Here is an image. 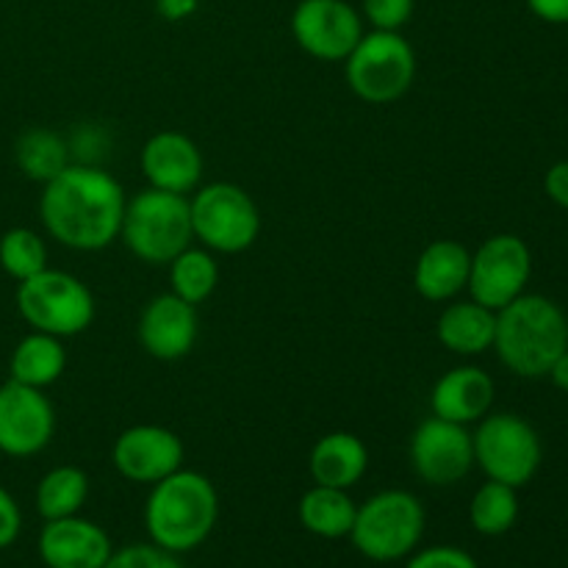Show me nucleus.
Instances as JSON below:
<instances>
[{
    "mask_svg": "<svg viewBox=\"0 0 568 568\" xmlns=\"http://www.w3.org/2000/svg\"><path fill=\"white\" fill-rule=\"evenodd\" d=\"M128 194L103 166L72 161L39 194L44 233L75 253H100L120 239Z\"/></svg>",
    "mask_w": 568,
    "mask_h": 568,
    "instance_id": "nucleus-1",
    "label": "nucleus"
},
{
    "mask_svg": "<svg viewBox=\"0 0 568 568\" xmlns=\"http://www.w3.org/2000/svg\"><path fill=\"white\" fill-rule=\"evenodd\" d=\"M220 521L216 486L194 469H178L150 486L144 503V530L150 544L172 555H186L203 547Z\"/></svg>",
    "mask_w": 568,
    "mask_h": 568,
    "instance_id": "nucleus-2",
    "label": "nucleus"
},
{
    "mask_svg": "<svg viewBox=\"0 0 568 568\" xmlns=\"http://www.w3.org/2000/svg\"><path fill=\"white\" fill-rule=\"evenodd\" d=\"M494 349L505 369L536 381L568 349V320L558 303L544 294H521L497 311Z\"/></svg>",
    "mask_w": 568,
    "mask_h": 568,
    "instance_id": "nucleus-3",
    "label": "nucleus"
},
{
    "mask_svg": "<svg viewBox=\"0 0 568 568\" xmlns=\"http://www.w3.org/2000/svg\"><path fill=\"white\" fill-rule=\"evenodd\" d=\"M425 527L422 499L405 488H386L358 505L347 538L361 558L372 564H397L419 549Z\"/></svg>",
    "mask_w": 568,
    "mask_h": 568,
    "instance_id": "nucleus-4",
    "label": "nucleus"
},
{
    "mask_svg": "<svg viewBox=\"0 0 568 568\" xmlns=\"http://www.w3.org/2000/svg\"><path fill=\"white\" fill-rule=\"evenodd\" d=\"M120 242L142 264H170L178 253L194 244L186 194L161 192L150 186L133 194L122 216Z\"/></svg>",
    "mask_w": 568,
    "mask_h": 568,
    "instance_id": "nucleus-5",
    "label": "nucleus"
},
{
    "mask_svg": "<svg viewBox=\"0 0 568 568\" xmlns=\"http://www.w3.org/2000/svg\"><path fill=\"white\" fill-rule=\"evenodd\" d=\"M192 231L200 247L214 255H236L253 247L261 236V209L239 183H200L189 194Z\"/></svg>",
    "mask_w": 568,
    "mask_h": 568,
    "instance_id": "nucleus-6",
    "label": "nucleus"
},
{
    "mask_svg": "<svg viewBox=\"0 0 568 568\" xmlns=\"http://www.w3.org/2000/svg\"><path fill=\"white\" fill-rule=\"evenodd\" d=\"M14 303L31 331L55 338L81 336L94 322V297L87 283L53 266L17 283Z\"/></svg>",
    "mask_w": 568,
    "mask_h": 568,
    "instance_id": "nucleus-7",
    "label": "nucleus"
},
{
    "mask_svg": "<svg viewBox=\"0 0 568 568\" xmlns=\"http://www.w3.org/2000/svg\"><path fill=\"white\" fill-rule=\"evenodd\" d=\"M416 50L399 31H369L344 59V78L355 98L386 105L405 98L416 81Z\"/></svg>",
    "mask_w": 568,
    "mask_h": 568,
    "instance_id": "nucleus-8",
    "label": "nucleus"
},
{
    "mask_svg": "<svg viewBox=\"0 0 568 568\" xmlns=\"http://www.w3.org/2000/svg\"><path fill=\"white\" fill-rule=\"evenodd\" d=\"M475 466L488 480L521 488L538 475L544 458L536 427L516 414H486L471 433Z\"/></svg>",
    "mask_w": 568,
    "mask_h": 568,
    "instance_id": "nucleus-9",
    "label": "nucleus"
},
{
    "mask_svg": "<svg viewBox=\"0 0 568 568\" xmlns=\"http://www.w3.org/2000/svg\"><path fill=\"white\" fill-rule=\"evenodd\" d=\"M532 275V253L516 233L488 236L471 253L466 292L475 303L499 311L527 292Z\"/></svg>",
    "mask_w": 568,
    "mask_h": 568,
    "instance_id": "nucleus-10",
    "label": "nucleus"
},
{
    "mask_svg": "<svg viewBox=\"0 0 568 568\" xmlns=\"http://www.w3.org/2000/svg\"><path fill=\"white\" fill-rule=\"evenodd\" d=\"M408 460L414 475L427 486H455L475 469L471 430L442 416H427L410 436Z\"/></svg>",
    "mask_w": 568,
    "mask_h": 568,
    "instance_id": "nucleus-11",
    "label": "nucleus"
},
{
    "mask_svg": "<svg viewBox=\"0 0 568 568\" xmlns=\"http://www.w3.org/2000/svg\"><path fill=\"white\" fill-rule=\"evenodd\" d=\"M364 33V17L347 0H300L292 11L294 42L316 61H344Z\"/></svg>",
    "mask_w": 568,
    "mask_h": 568,
    "instance_id": "nucleus-12",
    "label": "nucleus"
},
{
    "mask_svg": "<svg viewBox=\"0 0 568 568\" xmlns=\"http://www.w3.org/2000/svg\"><path fill=\"white\" fill-rule=\"evenodd\" d=\"M55 436V408L42 388L3 383L0 386V453L33 458Z\"/></svg>",
    "mask_w": 568,
    "mask_h": 568,
    "instance_id": "nucleus-13",
    "label": "nucleus"
},
{
    "mask_svg": "<svg viewBox=\"0 0 568 568\" xmlns=\"http://www.w3.org/2000/svg\"><path fill=\"white\" fill-rule=\"evenodd\" d=\"M181 436L164 425H131L114 438L111 464L116 475L136 486H155L172 471L183 469Z\"/></svg>",
    "mask_w": 568,
    "mask_h": 568,
    "instance_id": "nucleus-14",
    "label": "nucleus"
},
{
    "mask_svg": "<svg viewBox=\"0 0 568 568\" xmlns=\"http://www.w3.org/2000/svg\"><path fill=\"white\" fill-rule=\"evenodd\" d=\"M203 153L197 142L181 131H159L139 150V170L150 189L192 194L203 183Z\"/></svg>",
    "mask_w": 568,
    "mask_h": 568,
    "instance_id": "nucleus-15",
    "label": "nucleus"
},
{
    "mask_svg": "<svg viewBox=\"0 0 568 568\" xmlns=\"http://www.w3.org/2000/svg\"><path fill=\"white\" fill-rule=\"evenodd\" d=\"M197 308L172 292L150 300L139 314L136 336L144 353L155 361H181L197 344Z\"/></svg>",
    "mask_w": 568,
    "mask_h": 568,
    "instance_id": "nucleus-16",
    "label": "nucleus"
},
{
    "mask_svg": "<svg viewBox=\"0 0 568 568\" xmlns=\"http://www.w3.org/2000/svg\"><path fill=\"white\" fill-rule=\"evenodd\" d=\"M37 552L48 568H103L114 552V544L98 521L78 514L44 521Z\"/></svg>",
    "mask_w": 568,
    "mask_h": 568,
    "instance_id": "nucleus-17",
    "label": "nucleus"
},
{
    "mask_svg": "<svg viewBox=\"0 0 568 568\" xmlns=\"http://www.w3.org/2000/svg\"><path fill=\"white\" fill-rule=\"evenodd\" d=\"M494 381L480 366H455L444 372L430 392L433 416L458 422V425H475L483 416L491 414L494 405Z\"/></svg>",
    "mask_w": 568,
    "mask_h": 568,
    "instance_id": "nucleus-18",
    "label": "nucleus"
},
{
    "mask_svg": "<svg viewBox=\"0 0 568 568\" xmlns=\"http://www.w3.org/2000/svg\"><path fill=\"white\" fill-rule=\"evenodd\" d=\"M471 253L455 239H436L419 253L414 266V288L427 303H453L466 292Z\"/></svg>",
    "mask_w": 568,
    "mask_h": 568,
    "instance_id": "nucleus-19",
    "label": "nucleus"
},
{
    "mask_svg": "<svg viewBox=\"0 0 568 568\" xmlns=\"http://www.w3.org/2000/svg\"><path fill=\"white\" fill-rule=\"evenodd\" d=\"M308 471L316 486L349 491L369 471V447L364 444V438L349 430L325 433L311 447Z\"/></svg>",
    "mask_w": 568,
    "mask_h": 568,
    "instance_id": "nucleus-20",
    "label": "nucleus"
},
{
    "mask_svg": "<svg viewBox=\"0 0 568 568\" xmlns=\"http://www.w3.org/2000/svg\"><path fill=\"white\" fill-rule=\"evenodd\" d=\"M436 336L444 349L464 358L494 349V336H497V311L475 303V300H453L442 311L436 322Z\"/></svg>",
    "mask_w": 568,
    "mask_h": 568,
    "instance_id": "nucleus-21",
    "label": "nucleus"
},
{
    "mask_svg": "<svg viewBox=\"0 0 568 568\" xmlns=\"http://www.w3.org/2000/svg\"><path fill=\"white\" fill-rule=\"evenodd\" d=\"M67 369L64 338L31 331L14 344L9 355V381L31 388H50Z\"/></svg>",
    "mask_w": 568,
    "mask_h": 568,
    "instance_id": "nucleus-22",
    "label": "nucleus"
},
{
    "mask_svg": "<svg viewBox=\"0 0 568 568\" xmlns=\"http://www.w3.org/2000/svg\"><path fill=\"white\" fill-rule=\"evenodd\" d=\"M355 499L344 488H327V486H311L308 491L300 497L297 503V519L305 532L316 538H327V541H338L347 538L355 521Z\"/></svg>",
    "mask_w": 568,
    "mask_h": 568,
    "instance_id": "nucleus-23",
    "label": "nucleus"
},
{
    "mask_svg": "<svg viewBox=\"0 0 568 568\" xmlns=\"http://www.w3.org/2000/svg\"><path fill=\"white\" fill-rule=\"evenodd\" d=\"M89 499V475L75 464L53 466L37 486V514L44 521L78 516Z\"/></svg>",
    "mask_w": 568,
    "mask_h": 568,
    "instance_id": "nucleus-24",
    "label": "nucleus"
},
{
    "mask_svg": "<svg viewBox=\"0 0 568 568\" xmlns=\"http://www.w3.org/2000/svg\"><path fill=\"white\" fill-rule=\"evenodd\" d=\"M170 292L189 305H203L220 286V264L211 250L189 244L170 261Z\"/></svg>",
    "mask_w": 568,
    "mask_h": 568,
    "instance_id": "nucleus-25",
    "label": "nucleus"
},
{
    "mask_svg": "<svg viewBox=\"0 0 568 568\" xmlns=\"http://www.w3.org/2000/svg\"><path fill=\"white\" fill-rule=\"evenodd\" d=\"M14 161L28 181L48 183L64 170L70 161V142L50 128H31L14 144Z\"/></svg>",
    "mask_w": 568,
    "mask_h": 568,
    "instance_id": "nucleus-26",
    "label": "nucleus"
},
{
    "mask_svg": "<svg viewBox=\"0 0 568 568\" xmlns=\"http://www.w3.org/2000/svg\"><path fill=\"white\" fill-rule=\"evenodd\" d=\"M516 491L519 488L497 480L483 483L469 503V521L475 532L497 538L514 530L516 519H519V494Z\"/></svg>",
    "mask_w": 568,
    "mask_h": 568,
    "instance_id": "nucleus-27",
    "label": "nucleus"
},
{
    "mask_svg": "<svg viewBox=\"0 0 568 568\" xmlns=\"http://www.w3.org/2000/svg\"><path fill=\"white\" fill-rule=\"evenodd\" d=\"M0 270L22 283L48 270V244L31 227H11L0 236Z\"/></svg>",
    "mask_w": 568,
    "mask_h": 568,
    "instance_id": "nucleus-28",
    "label": "nucleus"
},
{
    "mask_svg": "<svg viewBox=\"0 0 568 568\" xmlns=\"http://www.w3.org/2000/svg\"><path fill=\"white\" fill-rule=\"evenodd\" d=\"M181 555H172L155 544H131L111 552L103 568H186L181 564Z\"/></svg>",
    "mask_w": 568,
    "mask_h": 568,
    "instance_id": "nucleus-29",
    "label": "nucleus"
},
{
    "mask_svg": "<svg viewBox=\"0 0 568 568\" xmlns=\"http://www.w3.org/2000/svg\"><path fill=\"white\" fill-rule=\"evenodd\" d=\"M416 0H364L361 17L372 26V31H403L410 22Z\"/></svg>",
    "mask_w": 568,
    "mask_h": 568,
    "instance_id": "nucleus-30",
    "label": "nucleus"
},
{
    "mask_svg": "<svg viewBox=\"0 0 568 568\" xmlns=\"http://www.w3.org/2000/svg\"><path fill=\"white\" fill-rule=\"evenodd\" d=\"M405 568H480L475 555H469L460 547L438 544V547L416 549L414 555L405 558Z\"/></svg>",
    "mask_w": 568,
    "mask_h": 568,
    "instance_id": "nucleus-31",
    "label": "nucleus"
},
{
    "mask_svg": "<svg viewBox=\"0 0 568 568\" xmlns=\"http://www.w3.org/2000/svg\"><path fill=\"white\" fill-rule=\"evenodd\" d=\"M22 532V510L17 499L0 486V549H9Z\"/></svg>",
    "mask_w": 568,
    "mask_h": 568,
    "instance_id": "nucleus-32",
    "label": "nucleus"
},
{
    "mask_svg": "<svg viewBox=\"0 0 568 568\" xmlns=\"http://www.w3.org/2000/svg\"><path fill=\"white\" fill-rule=\"evenodd\" d=\"M544 189H547L549 200L560 209L568 211V161H558L547 170V178H544Z\"/></svg>",
    "mask_w": 568,
    "mask_h": 568,
    "instance_id": "nucleus-33",
    "label": "nucleus"
},
{
    "mask_svg": "<svg viewBox=\"0 0 568 568\" xmlns=\"http://www.w3.org/2000/svg\"><path fill=\"white\" fill-rule=\"evenodd\" d=\"M527 9L544 22L566 26L568 22V0H527Z\"/></svg>",
    "mask_w": 568,
    "mask_h": 568,
    "instance_id": "nucleus-34",
    "label": "nucleus"
},
{
    "mask_svg": "<svg viewBox=\"0 0 568 568\" xmlns=\"http://www.w3.org/2000/svg\"><path fill=\"white\" fill-rule=\"evenodd\" d=\"M200 0H155V11L166 22H183L197 11Z\"/></svg>",
    "mask_w": 568,
    "mask_h": 568,
    "instance_id": "nucleus-35",
    "label": "nucleus"
},
{
    "mask_svg": "<svg viewBox=\"0 0 568 568\" xmlns=\"http://www.w3.org/2000/svg\"><path fill=\"white\" fill-rule=\"evenodd\" d=\"M547 377H549V381H552L555 388H560V392L568 394V349H566L564 355H560L558 361H555L552 366H549Z\"/></svg>",
    "mask_w": 568,
    "mask_h": 568,
    "instance_id": "nucleus-36",
    "label": "nucleus"
}]
</instances>
